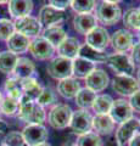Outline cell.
I'll return each instance as SVG.
<instances>
[{
	"instance_id": "1",
	"label": "cell",
	"mask_w": 140,
	"mask_h": 146,
	"mask_svg": "<svg viewBox=\"0 0 140 146\" xmlns=\"http://www.w3.org/2000/svg\"><path fill=\"white\" fill-rule=\"evenodd\" d=\"M19 118L28 124H43L45 121V111L34 100L22 95L20 99Z\"/></svg>"
},
{
	"instance_id": "2",
	"label": "cell",
	"mask_w": 140,
	"mask_h": 146,
	"mask_svg": "<svg viewBox=\"0 0 140 146\" xmlns=\"http://www.w3.org/2000/svg\"><path fill=\"white\" fill-rule=\"evenodd\" d=\"M72 113H73V111L68 105L57 104L49 112V124L55 129H65V128L70 127Z\"/></svg>"
},
{
	"instance_id": "3",
	"label": "cell",
	"mask_w": 140,
	"mask_h": 146,
	"mask_svg": "<svg viewBox=\"0 0 140 146\" xmlns=\"http://www.w3.org/2000/svg\"><path fill=\"white\" fill-rule=\"evenodd\" d=\"M48 74L54 79L62 80L73 76L72 71V60H68L66 57L57 56L48 63L46 67Z\"/></svg>"
},
{
	"instance_id": "4",
	"label": "cell",
	"mask_w": 140,
	"mask_h": 146,
	"mask_svg": "<svg viewBox=\"0 0 140 146\" xmlns=\"http://www.w3.org/2000/svg\"><path fill=\"white\" fill-rule=\"evenodd\" d=\"M95 17L102 25L112 26L121 20L122 10L117 4L102 1L96 6V16Z\"/></svg>"
},
{
	"instance_id": "5",
	"label": "cell",
	"mask_w": 140,
	"mask_h": 146,
	"mask_svg": "<svg viewBox=\"0 0 140 146\" xmlns=\"http://www.w3.org/2000/svg\"><path fill=\"white\" fill-rule=\"evenodd\" d=\"M107 65L113 70L117 74L123 76H132L134 73V62L130 56L125 55L124 52H118L107 56Z\"/></svg>"
},
{
	"instance_id": "6",
	"label": "cell",
	"mask_w": 140,
	"mask_h": 146,
	"mask_svg": "<svg viewBox=\"0 0 140 146\" xmlns=\"http://www.w3.org/2000/svg\"><path fill=\"white\" fill-rule=\"evenodd\" d=\"M93 117L88 112V110H78L72 113V118L70 122V128L72 131L78 135L87 134L92 130Z\"/></svg>"
},
{
	"instance_id": "7",
	"label": "cell",
	"mask_w": 140,
	"mask_h": 146,
	"mask_svg": "<svg viewBox=\"0 0 140 146\" xmlns=\"http://www.w3.org/2000/svg\"><path fill=\"white\" fill-rule=\"evenodd\" d=\"M22 135L26 144L28 146H37L43 143H46L49 138L48 129L43 124H28L23 128Z\"/></svg>"
},
{
	"instance_id": "8",
	"label": "cell",
	"mask_w": 140,
	"mask_h": 146,
	"mask_svg": "<svg viewBox=\"0 0 140 146\" xmlns=\"http://www.w3.org/2000/svg\"><path fill=\"white\" fill-rule=\"evenodd\" d=\"M140 129V123L137 118H132L127 122L119 124L118 129L116 130V143L118 146H128L129 141L139 131Z\"/></svg>"
},
{
	"instance_id": "9",
	"label": "cell",
	"mask_w": 140,
	"mask_h": 146,
	"mask_svg": "<svg viewBox=\"0 0 140 146\" xmlns=\"http://www.w3.org/2000/svg\"><path fill=\"white\" fill-rule=\"evenodd\" d=\"M139 83L138 80L133 78L132 76H123V74H117L112 79V89L117 94L123 95V96H130L135 91L139 90Z\"/></svg>"
},
{
	"instance_id": "10",
	"label": "cell",
	"mask_w": 140,
	"mask_h": 146,
	"mask_svg": "<svg viewBox=\"0 0 140 146\" xmlns=\"http://www.w3.org/2000/svg\"><path fill=\"white\" fill-rule=\"evenodd\" d=\"M13 25H15V32L23 34L27 38H35L42 31V26H40L38 18L32 16L17 18L13 22Z\"/></svg>"
},
{
	"instance_id": "11",
	"label": "cell",
	"mask_w": 140,
	"mask_h": 146,
	"mask_svg": "<svg viewBox=\"0 0 140 146\" xmlns=\"http://www.w3.org/2000/svg\"><path fill=\"white\" fill-rule=\"evenodd\" d=\"M28 50L37 60L44 61L52 57L55 48L48 40H45L43 36H35V38L31 40Z\"/></svg>"
},
{
	"instance_id": "12",
	"label": "cell",
	"mask_w": 140,
	"mask_h": 146,
	"mask_svg": "<svg viewBox=\"0 0 140 146\" xmlns=\"http://www.w3.org/2000/svg\"><path fill=\"white\" fill-rule=\"evenodd\" d=\"M85 44L90 48L98 50V51H104L107 45L110 44V35L108 32L104 27H95L88 34H85Z\"/></svg>"
},
{
	"instance_id": "13",
	"label": "cell",
	"mask_w": 140,
	"mask_h": 146,
	"mask_svg": "<svg viewBox=\"0 0 140 146\" xmlns=\"http://www.w3.org/2000/svg\"><path fill=\"white\" fill-rule=\"evenodd\" d=\"M108 115L113 119L115 123L122 124V123L133 118V108L130 106L129 101L124 99H118L116 101L113 100V104H112V107Z\"/></svg>"
},
{
	"instance_id": "14",
	"label": "cell",
	"mask_w": 140,
	"mask_h": 146,
	"mask_svg": "<svg viewBox=\"0 0 140 146\" xmlns=\"http://www.w3.org/2000/svg\"><path fill=\"white\" fill-rule=\"evenodd\" d=\"M65 18V11L58 10L50 5H45L40 9L39 15H38V21L42 27L48 28L51 26H57L61 23Z\"/></svg>"
},
{
	"instance_id": "15",
	"label": "cell",
	"mask_w": 140,
	"mask_h": 146,
	"mask_svg": "<svg viewBox=\"0 0 140 146\" xmlns=\"http://www.w3.org/2000/svg\"><path fill=\"white\" fill-rule=\"evenodd\" d=\"M108 83H110V78H108L107 73L104 70H99L95 68L90 74L85 78V88L93 90L94 93H99L107 88Z\"/></svg>"
},
{
	"instance_id": "16",
	"label": "cell",
	"mask_w": 140,
	"mask_h": 146,
	"mask_svg": "<svg viewBox=\"0 0 140 146\" xmlns=\"http://www.w3.org/2000/svg\"><path fill=\"white\" fill-rule=\"evenodd\" d=\"M110 42L117 52H125L133 46V35L127 29H118L112 34Z\"/></svg>"
},
{
	"instance_id": "17",
	"label": "cell",
	"mask_w": 140,
	"mask_h": 146,
	"mask_svg": "<svg viewBox=\"0 0 140 146\" xmlns=\"http://www.w3.org/2000/svg\"><path fill=\"white\" fill-rule=\"evenodd\" d=\"M7 10L10 16L15 20L31 16L33 11V1L32 0H9Z\"/></svg>"
},
{
	"instance_id": "18",
	"label": "cell",
	"mask_w": 140,
	"mask_h": 146,
	"mask_svg": "<svg viewBox=\"0 0 140 146\" xmlns=\"http://www.w3.org/2000/svg\"><path fill=\"white\" fill-rule=\"evenodd\" d=\"M96 17L92 12L88 13H78L73 18V27L74 31L79 34H88L90 31L96 27Z\"/></svg>"
},
{
	"instance_id": "19",
	"label": "cell",
	"mask_w": 140,
	"mask_h": 146,
	"mask_svg": "<svg viewBox=\"0 0 140 146\" xmlns=\"http://www.w3.org/2000/svg\"><path fill=\"white\" fill-rule=\"evenodd\" d=\"M80 43L77 38L73 36H67V38L57 46L58 55L62 57H66L68 60L73 61L76 57L79 56V50H80Z\"/></svg>"
},
{
	"instance_id": "20",
	"label": "cell",
	"mask_w": 140,
	"mask_h": 146,
	"mask_svg": "<svg viewBox=\"0 0 140 146\" xmlns=\"http://www.w3.org/2000/svg\"><path fill=\"white\" fill-rule=\"evenodd\" d=\"M12 73L20 80L26 78H32L35 76V65L28 57H19Z\"/></svg>"
},
{
	"instance_id": "21",
	"label": "cell",
	"mask_w": 140,
	"mask_h": 146,
	"mask_svg": "<svg viewBox=\"0 0 140 146\" xmlns=\"http://www.w3.org/2000/svg\"><path fill=\"white\" fill-rule=\"evenodd\" d=\"M113 119L110 117V115H95L93 117V125L92 129L96 131V134L108 135L115 129Z\"/></svg>"
},
{
	"instance_id": "22",
	"label": "cell",
	"mask_w": 140,
	"mask_h": 146,
	"mask_svg": "<svg viewBox=\"0 0 140 146\" xmlns=\"http://www.w3.org/2000/svg\"><path fill=\"white\" fill-rule=\"evenodd\" d=\"M29 43H31L29 38H27V36H25L21 33H17V32H15V33L6 40L9 51H11L15 55L26 52L29 48Z\"/></svg>"
},
{
	"instance_id": "23",
	"label": "cell",
	"mask_w": 140,
	"mask_h": 146,
	"mask_svg": "<svg viewBox=\"0 0 140 146\" xmlns=\"http://www.w3.org/2000/svg\"><path fill=\"white\" fill-rule=\"evenodd\" d=\"M80 89L82 88H80L79 82L74 78H72V77L60 80L57 84V93L65 99L76 98V95L78 94V91Z\"/></svg>"
},
{
	"instance_id": "24",
	"label": "cell",
	"mask_w": 140,
	"mask_h": 146,
	"mask_svg": "<svg viewBox=\"0 0 140 146\" xmlns=\"http://www.w3.org/2000/svg\"><path fill=\"white\" fill-rule=\"evenodd\" d=\"M95 63H93L92 61L87 60L83 57H76L72 61V71H73V76H76L77 78H87V77L95 70Z\"/></svg>"
},
{
	"instance_id": "25",
	"label": "cell",
	"mask_w": 140,
	"mask_h": 146,
	"mask_svg": "<svg viewBox=\"0 0 140 146\" xmlns=\"http://www.w3.org/2000/svg\"><path fill=\"white\" fill-rule=\"evenodd\" d=\"M42 36L45 40H48L54 48H57L67 38V34L65 29L57 25V26H51V27H48V28H44Z\"/></svg>"
},
{
	"instance_id": "26",
	"label": "cell",
	"mask_w": 140,
	"mask_h": 146,
	"mask_svg": "<svg viewBox=\"0 0 140 146\" xmlns=\"http://www.w3.org/2000/svg\"><path fill=\"white\" fill-rule=\"evenodd\" d=\"M21 86H22V90H23V95L28 96L29 99L32 100H37L38 96L42 93V85L38 83V80L32 77V78H26V79H21Z\"/></svg>"
},
{
	"instance_id": "27",
	"label": "cell",
	"mask_w": 140,
	"mask_h": 146,
	"mask_svg": "<svg viewBox=\"0 0 140 146\" xmlns=\"http://www.w3.org/2000/svg\"><path fill=\"white\" fill-rule=\"evenodd\" d=\"M112 104H113V99L110 95H107V94L96 95L92 108L94 110V112L96 115H108L112 107Z\"/></svg>"
},
{
	"instance_id": "28",
	"label": "cell",
	"mask_w": 140,
	"mask_h": 146,
	"mask_svg": "<svg viewBox=\"0 0 140 146\" xmlns=\"http://www.w3.org/2000/svg\"><path fill=\"white\" fill-rule=\"evenodd\" d=\"M79 56L83 58L92 61L93 63H102L107 61V55L104 51H98V50L90 48L89 45H82L79 50Z\"/></svg>"
},
{
	"instance_id": "29",
	"label": "cell",
	"mask_w": 140,
	"mask_h": 146,
	"mask_svg": "<svg viewBox=\"0 0 140 146\" xmlns=\"http://www.w3.org/2000/svg\"><path fill=\"white\" fill-rule=\"evenodd\" d=\"M96 98V93H94L93 90L88 88L80 89L78 94L76 95V104L80 107V110H88L93 106L94 100Z\"/></svg>"
},
{
	"instance_id": "30",
	"label": "cell",
	"mask_w": 140,
	"mask_h": 146,
	"mask_svg": "<svg viewBox=\"0 0 140 146\" xmlns=\"http://www.w3.org/2000/svg\"><path fill=\"white\" fill-rule=\"evenodd\" d=\"M17 55L12 54L11 51H3L0 52V72L4 74H10L13 72L17 62Z\"/></svg>"
},
{
	"instance_id": "31",
	"label": "cell",
	"mask_w": 140,
	"mask_h": 146,
	"mask_svg": "<svg viewBox=\"0 0 140 146\" xmlns=\"http://www.w3.org/2000/svg\"><path fill=\"white\" fill-rule=\"evenodd\" d=\"M4 89H5L9 98L19 100V101H20V99L22 98V95H23V90H22V86H21V82H20V79H17L16 77L7 78L5 80V84H4Z\"/></svg>"
},
{
	"instance_id": "32",
	"label": "cell",
	"mask_w": 140,
	"mask_h": 146,
	"mask_svg": "<svg viewBox=\"0 0 140 146\" xmlns=\"http://www.w3.org/2000/svg\"><path fill=\"white\" fill-rule=\"evenodd\" d=\"M19 110H20L19 100H15L9 96H5L1 99V102H0V113H4L6 116H13L16 113H19Z\"/></svg>"
},
{
	"instance_id": "33",
	"label": "cell",
	"mask_w": 140,
	"mask_h": 146,
	"mask_svg": "<svg viewBox=\"0 0 140 146\" xmlns=\"http://www.w3.org/2000/svg\"><path fill=\"white\" fill-rule=\"evenodd\" d=\"M123 23L127 28L139 29L140 28V11L139 9H129L123 15Z\"/></svg>"
},
{
	"instance_id": "34",
	"label": "cell",
	"mask_w": 140,
	"mask_h": 146,
	"mask_svg": "<svg viewBox=\"0 0 140 146\" xmlns=\"http://www.w3.org/2000/svg\"><path fill=\"white\" fill-rule=\"evenodd\" d=\"M77 146H102V140L96 133L89 131L87 134L79 135L77 139Z\"/></svg>"
},
{
	"instance_id": "35",
	"label": "cell",
	"mask_w": 140,
	"mask_h": 146,
	"mask_svg": "<svg viewBox=\"0 0 140 146\" xmlns=\"http://www.w3.org/2000/svg\"><path fill=\"white\" fill-rule=\"evenodd\" d=\"M57 101L56 94L51 88H43L42 93L38 96V99L35 100V102L40 105L42 107H46V106H51Z\"/></svg>"
},
{
	"instance_id": "36",
	"label": "cell",
	"mask_w": 140,
	"mask_h": 146,
	"mask_svg": "<svg viewBox=\"0 0 140 146\" xmlns=\"http://www.w3.org/2000/svg\"><path fill=\"white\" fill-rule=\"evenodd\" d=\"M71 6L77 13H88L95 9L96 0H72Z\"/></svg>"
},
{
	"instance_id": "37",
	"label": "cell",
	"mask_w": 140,
	"mask_h": 146,
	"mask_svg": "<svg viewBox=\"0 0 140 146\" xmlns=\"http://www.w3.org/2000/svg\"><path fill=\"white\" fill-rule=\"evenodd\" d=\"M3 144L5 146H28L26 144L22 133H19V131H10V133H7L3 140Z\"/></svg>"
},
{
	"instance_id": "38",
	"label": "cell",
	"mask_w": 140,
	"mask_h": 146,
	"mask_svg": "<svg viewBox=\"0 0 140 146\" xmlns=\"http://www.w3.org/2000/svg\"><path fill=\"white\" fill-rule=\"evenodd\" d=\"M15 33V25L7 18H0V40H6Z\"/></svg>"
},
{
	"instance_id": "39",
	"label": "cell",
	"mask_w": 140,
	"mask_h": 146,
	"mask_svg": "<svg viewBox=\"0 0 140 146\" xmlns=\"http://www.w3.org/2000/svg\"><path fill=\"white\" fill-rule=\"evenodd\" d=\"M129 104H130V106H132L133 111L140 112V89L129 96Z\"/></svg>"
},
{
	"instance_id": "40",
	"label": "cell",
	"mask_w": 140,
	"mask_h": 146,
	"mask_svg": "<svg viewBox=\"0 0 140 146\" xmlns=\"http://www.w3.org/2000/svg\"><path fill=\"white\" fill-rule=\"evenodd\" d=\"M71 4L72 0H49V5L62 11H65V9L71 6Z\"/></svg>"
},
{
	"instance_id": "41",
	"label": "cell",
	"mask_w": 140,
	"mask_h": 146,
	"mask_svg": "<svg viewBox=\"0 0 140 146\" xmlns=\"http://www.w3.org/2000/svg\"><path fill=\"white\" fill-rule=\"evenodd\" d=\"M130 58L133 60L134 65H140V42L133 44L132 46V55H130Z\"/></svg>"
},
{
	"instance_id": "42",
	"label": "cell",
	"mask_w": 140,
	"mask_h": 146,
	"mask_svg": "<svg viewBox=\"0 0 140 146\" xmlns=\"http://www.w3.org/2000/svg\"><path fill=\"white\" fill-rule=\"evenodd\" d=\"M128 146H140V131H138V133L133 136L132 140L129 141Z\"/></svg>"
},
{
	"instance_id": "43",
	"label": "cell",
	"mask_w": 140,
	"mask_h": 146,
	"mask_svg": "<svg viewBox=\"0 0 140 146\" xmlns=\"http://www.w3.org/2000/svg\"><path fill=\"white\" fill-rule=\"evenodd\" d=\"M6 129H7V124L4 121L0 119V134L4 133V131H6Z\"/></svg>"
},
{
	"instance_id": "44",
	"label": "cell",
	"mask_w": 140,
	"mask_h": 146,
	"mask_svg": "<svg viewBox=\"0 0 140 146\" xmlns=\"http://www.w3.org/2000/svg\"><path fill=\"white\" fill-rule=\"evenodd\" d=\"M102 1H106V3H111V4H118L122 0H102Z\"/></svg>"
},
{
	"instance_id": "45",
	"label": "cell",
	"mask_w": 140,
	"mask_h": 146,
	"mask_svg": "<svg viewBox=\"0 0 140 146\" xmlns=\"http://www.w3.org/2000/svg\"><path fill=\"white\" fill-rule=\"evenodd\" d=\"M107 146H118V144H117L116 141H110V143L107 144Z\"/></svg>"
},
{
	"instance_id": "46",
	"label": "cell",
	"mask_w": 140,
	"mask_h": 146,
	"mask_svg": "<svg viewBox=\"0 0 140 146\" xmlns=\"http://www.w3.org/2000/svg\"><path fill=\"white\" fill-rule=\"evenodd\" d=\"M137 80H138V83L140 85V68L138 70V74H137Z\"/></svg>"
},
{
	"instance_id": "47",
	"label": "cell",
	"mask_w": 140,
	"mask_h": 146,
	"mask_svg": "<svg viewBox=\"0 0 140 146\" xmlns=\"http://www.w3.org/2000/svg\"><path fill=\"white\" fill-rule=\"evenodd\" d=\"M37 146H51V145H50V144H48V143H43V144L37 145Z\"/></svg>"
},
{
	"instance_id": "48",
	"label": "cell",
	"mask_w": 140,
	"mask_h": 146,
	"mask_svg": "<svg viewBox=\"0 0 140 146\" xmlns=\"http://www.w3.org/2000/svg\"><path fill=\"white\" fill-rule=\"evenodd\" d=\"M5 3H9V0H0V4H5Z\"/></svg>"
},
{
	"instance_id": "49",
	"label": "cell",
	"mask_w": 140,
	"mask_h": 146,
	"mask_svg": "<svg viewBox=\"0 0 140 146\" xmlns=\"http://www.w3.org/2000/svg\"><path fill=\"white\" fill-rule=\"evenodd\" d=\"M64 146H77V145H74V144H65Z\"/></svg>"
},
{
	"instance_id": "50",
	"label": "cell",
	"mask_w": 140,
	"mask_h": 146,
	"mask_svg": "<svg viewBox=\"0 0 140 146\" xmlns=\"http://www.w3.org/2000/svg\"><path fill=\"white\" fill-rule=\"evenodd\" d=\"M138 38H139V39H140V28H139V29H138Z\"/></svg>"
},
{
	"instance_id": "51",
	"label": "cell",
	"mask_w": 140,
	"mask_h": 146,
	"mask_svg": "<svg viewBox=\"0 0 140 146\" xmlns=\"http://www.w3.org/2000/svg\"><path fill=\"white\" fill-rule=\"evenodd\" d=\"M1 99H3V95H1V91H0V102H1Z\"/></svg>"
},
{
	"instance_id": "52",
	"label": "cell",
	"mask_w": 140,
	"mask_h": 146,
	"mask_svg": "<svg viewBox=\"0 0 140 146\" xmlns=\"http://www.w3.org/2000/svg\"><path fill=\"white\" fill-rule=\"evenodd\" d=\"M0 146H5V145H4L3 143H0Z\"/></svg>"
},
{
	"instance_id": "53",
	"label": "cell",
	"mask_w": 140,
	"mask_h": 146,
	"mask_svg": "<svg viewBox=\"0 0 140 146\" xmlns=\"http://www.w3.org/2000/svg\"><path fill=\"white\" fill-rule=\"evenodd\" d=\"M139 11H140V7H139Z\"/></svg>"
},
{
	"instance_id": "54",
	"label": "cell",
	"mask_w": 140,
	"mask_h": 146,
	"mask_svg": "<svg viewBox=\"0 0 140 146\" xmlns=\"http://www.w3.org/2000/svg\"><path fill=\"white\" fill-rule=\"evenodd\" d=\"M139 123H140V119H139Z\"/></svg>"
}]
</instances>
